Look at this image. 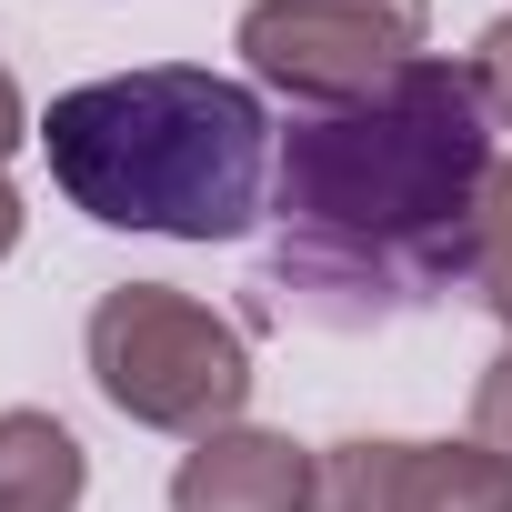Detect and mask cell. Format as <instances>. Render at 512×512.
<instances>
[{"label":"cell","mask_w":512,"mask_h":512,"mask_svg":"<svg viewBox=\"0 0 512 512\" xmlns=\"http://www.w3.org/2000/svg\"><path fill=\"white\" fill-rule=\"evenodd\" d=\"M492 161L482 81L442 51L352 111H302L272 151V292L322 332H372L462 292Z\"/></svg>","instance_id":"1"},{"label":"cell","mask_w":512,"mask_h":512,"mask_svg":"<svg viewBox=\"0 0 512 512\" xmlns=\"http://www.w3.org/2000/svg\"><path fill=\"white\" fill-rule=\"evenodd\" d=\"M41 151L71 211L101 231H161V241H241L272 211V111L251 81L201 61H151L81 81L41 111Z\"/></svg>","instance_id":"2"},{"label":"cell","mask_w":512,"mask_h":512,"mask_svg":"<svg viewBox=\"0 0 512 512\" xmlns=\"http://www.w3.org/2000/svg\"><path fill=\"white\" fill-rule=\"evenodd\" d=\"M81 352H91L101 402L121 422H141V432L201 442V432H231L241 402H251V342H241V322L211 312V302H191V292H171V282L101 292Z\"/></svg>","instance_id":"3"},{"label":"cell","mask_w":512,"mask_h":512,"mask_svg":"<svg viewBox=\"0 0 512 512\" xmlns=\"http://www.w3.org/2000/svg\"><path fill=\"white\" fill-rule=\"evenodd\" d=\"M231 41L262 91H282L302 111H352L422 61L432 11L422 0H251Z\"/></svg>","instance_id":"4"},{"label":"cell","mask_w":512,"mask_h":512,"mask_svg":"<svg viewBox=\"0 0 512 512\" xmlns=\"http://www.w3.org/2000/svg\"><path fill=\"white\" fill-rule=\"evenodd\" d=\"M171 512H312V452L262 422L201 432L171 472Z\"/></svg>","instance_id":"5"},{"label":"cell","mask_w":512,"mask_h":512,"mask_svg":"<svg viewBox=\"0 0 512 512\" xmlns=\"http://www.w3.org/2000/svg\"><path fill=\"white\" fill-rule=\"evenodd\" d=\"M91 452L51 412H0V512H81Z\"/></svg>","instance_id":"6"},{"label":"cell","mask_w":512,"mask_h":512,"mask_svg":"<svg viewBox=\"0 0 512 512\" xmlns=\"http://www.w3.org/2000/svg\"><path fill=\"white\" fill-rule=\"evenodd\" d=\"M392 512H512V462L482 452L472 432L462 442H402Z\"/></svg>","instance_id":"7"},{"label":"cell","mask_w":512,"mask_h":512,"mask_svg":"<svg viewBox=\"0 0 512 512\" xmlns=\"http://www.w3.org/2000/svg\"><path fill=\"white\" fill-rule=\"evenodd\" d=\"M392 482H402V442H332L312 452V512H392Z\"/></svg>","instance_id":"8"},{"label":"cell","mask_w":512,"mask_h":512,"mask_svg":"<svg viewBox=\"0 0 512 512\" xmlns=\"http://www.w3.org/2000/svg\"><path fill=\"white\" fill-rule=\"evenodd\" d=\"M502 332H512V151L492 161V181H482V211H472V282H462Z\"/></svg>","instance_id":"9"},{"label":"cell","mask_w":512,"mask_h":512,"mask_svg":"<svg viewBox=\"0 0 512 512\" xmlns=\"http://www.w3.org/2000/svg\"><path fill=\"white\" fill-rule=\"evenodd\" d=\"M472 442L512 462V342H502V352L482 362V382H472Z\"/></svg>","instance_id":"10"},{"label":"cell","mask_w":512,"mask_h":512,"mask_svg":"<svg viewBox=\"0 0 512 512\" xmlns=\"http://www.w3.org/2000/svg\"><path fill=\"white\" fill-rule=\"evenodd\" d=\"M472 81H482V111H492V131H512V11L482 31V51H472Z\"/></svg>","instance_id":"11"},{"label":"cell","mask_w":512,"mask_h":512,"mask_svg":"<svg viewBox=\"0 0 512 512\" xmlns=\"http://www.w3.org/2000/svg\"><path fill=\"white\" fill-rule=\"evenodd\" d=\"M41 121H31V101H21V81H11V61H0V161H11L21 141H31Z\"/></svg>","instance_id":"12"},{"label":"cell","mask_w":512,"mask_h":512,"mask_svg":"<svg viewBox=\"0 0 512 512\" xmlns=\"http://www.w3.org/2000/svg\"><path fill=\"white\" fill-rule=\"evenodd\" d=\"M21 221H31V211H21V181H11V161H0V262L21 251Z\"/></svg>","instance_id":"13"}]
</instances>
